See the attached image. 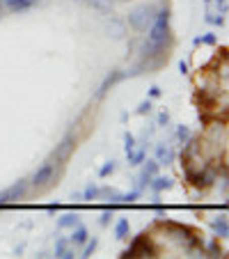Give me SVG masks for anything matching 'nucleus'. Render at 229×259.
<instances>
[{"label":"nucleus","mask_w":229,"mask_h":259,"mask_svg":"<svg viewBox=\"0 0 229 259\" xmlns=\"http://www.w3.org/2000/svg\"><path fill=\"white\" fill-rule=\"evenodd\" d=\"M151 191L154 193H161V191H167V188H172V179H165V177H156V179L149 184Z\"/></svg>","instance_id":"obj_10"},{"label":"nucleus","mask_w":229,"mask_h":259,"mask_svg":"<svg viewBox=\"0 0 229 259\" xmlns=\"http://www.w3.org/2000/svg\"><path fill=\"white\" fill-rule=\"evenodd\" d=\"M112 172H115V161H108L106 165L99 170V177H108V175H112Z\"/></svg>","instance_id":"obj_18"},{"label":"nucleus","mask_w":229,"mask_h":259,"mask_svg":"<svg viewBox=\"0 0 229 259\" xmlns=\"http://www.w3.org/2000/svg\"><path fill=\"white\" fill-rule=\"evenodd\" d=\"M215 7H218V12L220 14H227V0H215Z\"/></svg>","instance_id":"obj_23"},{"label":"nucleus","mask_w":229,"mask_h":259,"mask_svg":"<svg viewBox=\"0 0 229 259\" xmlns=\"http://www.w3.org/2000/svg\"><path fill=\"white\" fill-rule=\"evenodd\" d=\"M156 172H158V163L156 161H147L145 170H142V175H140V191L149 186V184H151V177H156Z\"/></svg>","instance_id":"obj_5"},{"label":"nucleus","mask_w":229,"mask_h":259,"mask_svg":"<svg viewBox=\"0 0 229 259\" xmlns=\"http://www.w3.org/2000/svg\"><path fill=\"white\" fill-rule=\"evenodd\" d=\"M128 230H131V227H128V220L122 218V220L117 223V227H115V234H117V239H126Z\"/></svg>","instance_id":"obj_13"},{"label":"nucleus","mask_w":229,"mask_h":259,"mask_svg":"<svg viewBox=\"0 0 229 259\" xmlns=\"http://www.w3.org/2000/svg\"><path fill=\"white\" fill-rule=\"evenodd\" d=\"M76 225H78V215L76 213H64L58 220V230H67V227H76Z\"/></svg>","instance_id":"obj_11"},{"label":"nucleus","mask_w":229,"mask_h":259,"mask_svg":"<svg viewBox=\"0 0 229 259\" xmlns=\"http://www.w3.org/2000/svg\"><path fill=\"white\" fill-rule=\"evenodd\" d=\"M154 19H156V7L154 5H140V7H135V10L128 12L126 21L135 32H147V30L151 28V23H154Z\"/></svg>","instance_id":"obj_1"},{"label":"nucleus","mask_w":229,"mask_h":259,"mask_svg":"<svg viewBox=\"0 0 229 259\" xmlns=\"http://www.w3.org/2000/svg\"><path fill=\"white\" fill-rule=\"evenodd\" d=\"M167 34H170V12L167 10L156 12V19H154V23H151V28H149V39L147 41L163 49Z\"/></svg>","instance_id":"obj_2"},{"label":"nucleus","mask_w":229,"mask_h":259,"mask_svg":"<svg viewBox=\"0 0 229 259\" xmlns=\"http://www.w3.org/2000/svg\"><path fill=\"white\" fill-rule=\"evenodd\" d=\"M0 12H3V0H0Z\"/></svg>","instance_id":"obj_29"},{"label":"nucleus","mask_w":229,"mask_h":259,"mask_svg":"<svg viewBox=\"0 0 229 259\" xmlns=\"http://www.w3.org/2000/svg\"><path fill=\"white\" fill-rule=\"evenodd\" d=\"M167 122H170V115H167V113L158 115V124H167Z\"/></svg>","instance_id":"obj_25"},{"label":"nucleus","mask_w":229,"mask_h":259,"mask_svg":"<svg viewBox=\"0 0 229 259\" xmlns=\"http://www.w3.org/2000/svg\"><path fill=\"white\" fill-rule=\"evenodd\" d=\"M119 78H122V73H119V71H112V76H108V78L101 83V88H99V92H97V99H103V97H106L108 88H112V85L117 83Z\"/></svg>","instance_id":"obj_9"},{"label":"nucleus","mask_w":229,"mask_h":259,"mask_svg":"<svg viewBox=\"0 0 229 259\" xmlns=\"http://www.w3.org/2000/svg\"><path fill=\"white\" fill-rule=\"evenodd\" d=\"M124 142H126L124 147H126V156H128V154L133 152V147H135V138H133L131 133H126V136H124Z\"/></svg>","instance_id":"obj_19"},{"label":"nucleus","mask_w":229,"mask_h":259,"mask_svg":"<svg viewBox=\"0 0 229 259\" xmlns=\"http://www.w3.org/2000/svg\"><path fill=\"white\" fill-rule=\"evenodd\" d=\"M110 218H112V209H110V211H103V215H101V225L106 227L108 223H110Z\"/></svg>","instance_id":"obj_24"},{"label":"nucleus","mask_w":229,"mask_h":259,"mask_svg":"<svg viewBox=\"0 0 229 259\" xmlns=\"http://www.w3.org/2000/svg\"><path fill=\"white\" fill-rule=\"evenodd\" d=\"M108 32H110L112 39H122L124 34H126V25H124V21H119V19H110L108 21Z\"/></svg>","instance_id":"obj_8"},{"label":"nucleus","mask_w":229,"mask_h":259,"mask_svg":"<svg viewBox=\"0 0 229 259\" xmlns=\"http://www.w3.org/2000/svg\"><path fill=\"white\" fill-rule=\"evenodd\" d=\"M85 248H83V257H92V254H94V250H97V245H99V241L97 239H92V241H85Z\"/></svg>","instance_id":"obj_16"},{"label":"nucleus","mask_w":229,"mask_h":259,"mask_svg":"<svg viewBox=\"0 0 229 259\" xmlns=\"http://www.w3.org/2000/svg\"><path fill=\"white\" fill-rule=\"evenodd\" d=\"M115 3H128V0H115Z\"/></svg>","instance_id":"obj_28"},{"label":"nucleus","mask_w":229,"mask_h":259,"mask_svg":"<svg viewBox=\"0 0 229 259\" xmlns=\"http://www.w3.org/2000/svg\"><path fill=\"white\" fill-rule=\"evenodd\" d=\"M172 161V152L170 149H165L163 145H158L156 147V163L161 165V163H170Z\"/></svg>","instance_id":"obj_12"},{"label":"nucleus","mask_w":229,"mask_h":259,"mask_svg":"<svg viewBox=\"0 0 229 259\" xmlns=\"http://www.w3.org/2000/svg\"><path fill=\"white\" fill-rule=\"evenodd\" d=\"M55 165L58 163L55 161H46L44 165L39 167V170L32 175V179H30V186L32 188H44L49 181H53V172H55Z\"/></svg>","instance_id":"obj_3"},{"label":"nucleus","mask_w":229,"mask_h":259,"mask_svg":"<svg viewBox=\"0 0 229 259\" xmlns=\"http://www.w3.org/2000/svg\"><path fill=\"white\" fill-rule=\"evenodd\" d=\"M28 191V181H16L14 186H10L7 191L0 193V204H10V202H16L25 195Z\"/></svg>","instance_id":"obj_4"},{"label":"nucleus","mask_w":229,"mask_h":259,"mask_svg":"<svg viewBox=\"0 0 229 259\" xmlns=\"http://www.w3.org/2000/svg\"><path fill=\"white\" fill-rule=\"evenodd\" d=\"M37 0H3V7L7 12H25L34 5Z\"/></svg>","instance_id":"obj_6"},{"label":"nucleus","mask_w":229,"mask_h":259,"mask_svg":"<svg viewBox=\"0 0 229 259\" xmlns=\"http://www.w3.org/2000/svg\"><path fill=\"white\" fill-rule=\"evenodd\" d=\"M204 3H206V5H209V3H211V0H204Z\"/></svg>","instance_id":"obj_30"},{"label":"nucleus","mask_w":229,"mask_h":259,"mask_svg":"<svg viewBox=\"0 0 229 259\" xmlns=\"http://www.w3.org/2000/svg\"><path fill=\"white\" fill-rule=\"evenodd\" d=\"M147 113H151V101H149V99H147V101H142L140 108H138V115H147Z\"/></svg>","instance_id":"obj_21"},{"label":"nucleus","mask_w":229,"mask_h":259,"mask_svg":"<svg viewBox=\"0 0 229 259\" xmlns=\"http://www.w3.org/2000/svg\"><path fill=\"white\" fill-rule=\"evenodd\" d=\"M149 97H151V99L161 97V88H151V90H149Z\"/></svg>","instance_id":"obj_26"},{"label":"nucleus","mask_w":229,"mask_h":259,"mask_svg":"<svg viewBox=\"0 0 229 259\" xmlns=\"http://www.w3.org/2000/svg\"><path fill=\"white\" fill-rule=\"evenodd\" d=\"M99 195H101V191H99L97 186H87V188L83 191V195H80V197H83L85 202H92V200H97Z\"/></svg>","instance_id":"obj_15"},{"label":"nucleus","mask_w":229,"mask_h":259,"mask_svg":"<svg viewBox=\"0 0 229 259\" xmlns=\"http://www.w3.org/2000/svg\"><path fill=\"white\" fill-rule=\"evenodd\" d=\"M87 236L89 234H87V230H85L83 225H76V230L71 232V236L67 239V243L71 245V248H78V245H83L85 241H87Z\"/></svg>","instance_id":"obj_7"},{"label":"nucleus","mask_w":229,"mask_h":259,"mask_svg":"<svg viewBox=\"0 0 229 259\" xmlns=\"http://www.w3.org/2000/svg\"><path fill=\"white\" fill-rule=\"evenodd\" d=\"M215 230L220 232V236H227V223H224V218L222 220H215Z\"/></svg>","instance_id":"obj_22"},{"label":"nucleus","mask_w":229,"mask_h":259,"mask_svg":"<svg viewBox=\"0 0 229 259\" xmlns=\"http://www.w3.org/2000/svg\"><path fill=\"white\" fill-rule=\"evenodd\" d=\"M176 138H179L181 142H188V140H190V128H188V126H184V124H181V126L176 128Z\"/></svg>","instance_id":"obj_17"},{"label":"nucleus","mask_w":229,"mask_h":259,"mask_svg":"<svg viewBox=\"0 0 229 259\" xmlns=\"http://www.w3.org/2000/svg\"><path fill=\"white\" fill-rule=\"evenodd\" d=\"M138 197H140V188H138V191L126 193V195H122V197H119V202H135Z\"/></svg>","instance_id":"obj_20"},{"label":"nucleus","mask_w":229,"mask_h":259,"mask_svg":"<svg viewBox=\"0 0 229 259\" xmlns=\"http://www.w3.org/2000/svg\"><path fill=\"white\" fill-rule=\"evenodd\" d=\"M145 158H147V149H138V152L128 154V161H131V165H140Z\"/></svg>","instance_id":"obj_14"},{"label":"nucleus","mask_w":229,"mask_h":259,"mask_svg":"<svg viewBox=\"0 0 229 259\" xmlns=\"http://www.w3.org/2000/svg\"><path fill=\"white\" fill-rule=\"evenodd\" d=\"M179 69H181V73H188V64H186V62H181Z\"/></svg>","instance_id":"obj_27"}]
</instances>
